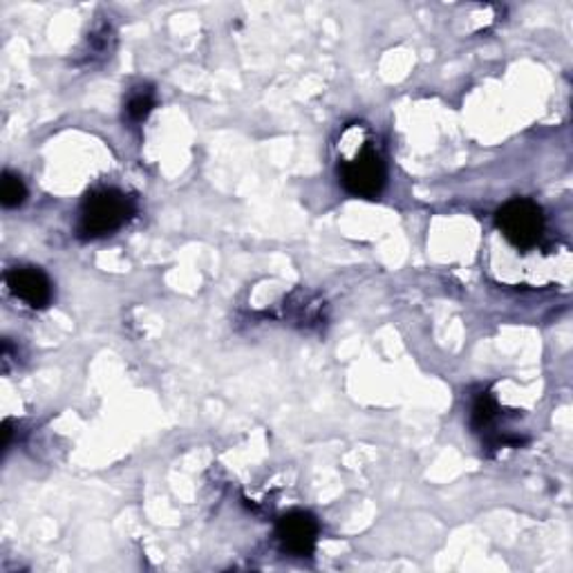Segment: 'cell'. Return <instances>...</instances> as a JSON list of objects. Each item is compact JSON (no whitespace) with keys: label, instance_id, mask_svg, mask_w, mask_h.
Instances as JSON below:
<instances>
[{"label":"cell","instance_id":"cell-1","mask_svg":"<svg viewBox=\"0 0 573 573\" xmlns=\"http://www.w3.org/2000/svg\"><path fill=\"white\" fill-rule=\"evenodd\" d=\"M134 215V202L117 189H99L83 200L79 215V235L94 240L114 233Z\"/></svg>","mask_w":573,"mask_h":573},{"label":"cell","instance_id":"cell-2","mask_svg":"<svg viewBox=\"0 0 573 573\" xmlns=\"http://www.w3.org/2000/svg\"><path fill=\"white\" fill-rule=\"evenodd\" d=\"M497 227L517 249H533L544 233L542 209L531 200H511L497 211Z\"/></svg>","mask_w":573,"mask_h":573},{"label":"cell","instance_id":"cell-3","mask_svg":"<svg viewBox=\"0 0 573 573\" xmlns=\"http://www.w3.org/2000/svg\"><path fill=\"white\" fill-rule=\"evenodd\" d=\"M339 175H341L343 189L350 195L365 198V200L379 198L388 178L383 158L372 147H365L359 155L343 162L339 169Z\"/></svg>","mask_w":573,"mask_h":573},{"label":"cell","instance_id":"cell-4","mask_svg":"<svg viewBox=\"0 0 573 573\" xmlns=\"http://www.w3.org/2000/svg\"><path fill=\"white\" fill-rule=\"evenodd\" d=\"M319 520L305 511H292L278 522V540L294 557H312L319 542Z\"/></svg>","mask_w":573,"mask_h":573},{"label":"cell","instance_id":"cell-5","mask_svg":"<svg viewBox=\"0 0 573 573\" xmlns=\"http://www.w3.org/2000/svg\"><path fill=\"white\" fill-rule=\"evenodd\" d=\"M6 282L10 292L32 310H46L52 303V282L39 267H14L8 271Z\"/></svg>","mask_w":573,"mask_h":573},{"label":"cell","instance_id":"cell-6","mask_svg":"<svg viewBox=\"0 0 573 573\" xmlns=\"http://www.w3.org/2000/svg\"><path fill=\"white\" fill-rule=\"evenodd\" d=\"M155 108V92L151 88H137L128 103H125V112L130 117V121H143Z\"/></svg>","mask_w":573,"mask_h":573},{"label":"cell","instance_id":"cell-7","mask_svg":"<svg viewBox=\"0 0 573 573\" xmlns=\"http://www.w3.org/2000/svg\"><path fill=\"white\" fill-rule=\"evenodd\" d=\"M497 416H500L497 401L491 394H482L473 405V428L478 433H484V430L495 425Z\"/></svg>","mask_w":573,"mask_h":573},{"label":"cell","instance_id":"cell-8","mask_svg":"<svg viewBox=\"0 0 573 573\" xmlns=\"http://www.w3.org/2000/svg\"><path fill=\"white\" fill-rule=\"evenodd\" d=\"M28 198V189L23 184V180L14 173H6L3 175V184H0V202H3L6 209H19Z\"/></svg>","mask_w":573,"mask_h":573}]
</instances>
